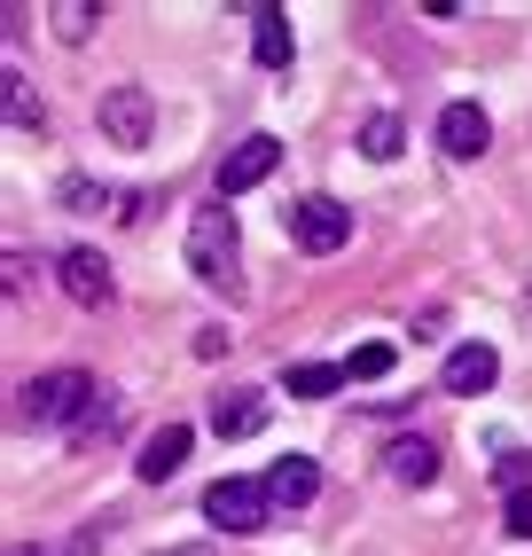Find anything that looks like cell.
I'll return each instance as SVG.
<instances>
[{"label": "cell", "instance_id": "cell-15", "mask_svg": "<svg viewBox=\"0 0 532 556\" xmlns=\"http://www.w3.org/2000/svg\"><path fill=\"white\" fill-rule=\"evenodd\" d=\"M353 377H345V368H337V361H290L282 368V392L290 400H329V392H345Z\"/></svg>", "mask_w": 532, "mask_h": 556}, {"label": "cell", "instance_id": "cell-6", "mask_svg": "<svg viewBox=\"0 0 532 556\" xmlns=\"http://www.w3.org/2000/svg\"><path fill=\"white\" fill-rule=\"evenodd\" d=\"M275 165H282V141H275V134H251V141H236V150L219 157V204H236L243 189H258V180L275 173Z\"/></svg>", "mask_w": 532, "mask_h": 556}, {"label": "cell", "instance_id": "cell-8", "mask_svg": "<svg viewBox=\"0 0 532 556\" xmlns=\"http://www.w3.org/2000/svg\"><path fill=\"white\" fill-rule=\"evenodd\" d=\"M439 150H446L454 165L485 157V150H493V118H485L478 102H446V110H439Z\"/></svg>", "mask_w": 532, "mask_h": 556}, {"label": "cell", "instance_id": "cell-9", "mask_svg": "<svg viewBox=\"0 0 532 556\" xmlns=\"http://www.w3.org/2000/svg\"><path fill=\"white\" fill-rule=\"evenodd\" d=\"M493 377H502V353H493L485 338H470V345H454V353H446L439 392H463V400H470V392H485Z\"/></svg>", "mask_w": 532, "mask_h": 556}, {"label": "cell", "instance_id": "cell-4", "mask_svg": "<svg viewBox=\"0 0 532 556\" xmlns=\"http://www.w3.org/2000/svg\"><path fill=\"white\" fill-rule=\"evenodd\" d=\"M282 228H290V243H297V251L329 258L337 243L353 236V204H337V197H297V204H282Z\"/></svg>", "mask_w": 532, "mask_h": 556}, {"label": "cell", "instance_id": "cell-3", "mask_svg": "<svg viewBox=\"0 0 532 556\" xmlns=\"http://www.w3.org/2000/svg\"><path fill=\"white\" fill-rule=\"evenodd\" d=\"M94 126H102V141H118V150H149V141H157V102H149L141 79H118V87H102Z\"/></svg>", "mask_w": 532, "mask_h": 556}, {"label": "cell", "instance_id": "cell-1", "mask_svg": "<svg viewBox=\"0 0 532 556\" xmlns=\"http://www.w3.org/2000/svg\"><path fill=\"white\" fill-rule=\"evenodd\" d=\"M188 275L219 299H243V228H236V204H197L188 219Z\"/></svg>", "mask_w": 532, "mask_h": 556}, {"label": "cell", "instance_id": "cell-25", "mask_svg": "<svg viewBox=\"0 0 532 556\" xmlns=\"http://www.w3.org/2000/svg\"><path fill=\"white\" fill-rule=\"evenodd\" d=\"M524 314H532V282H524Z\"/></svg>", "mask_w": 532, "mask_h": 556}, {"label": "cell", "instance_id": "cell-18", "mask_svg": "<svg viewBox=\"0 0 532 556\" xmlns=\"http://www.w3.org/2000/svg\"><path fill=\"white\" fill-rule=\"evenodd\" d=\"M48 16H55V40L79 48V40H94V16H102V9H94V0H55Z\"/></svg>", "mask_w": 532, "mask_h": 556}, {"label": "cell", "instance_id": "cell-16", "mask_svg": "<svg viewBox=\"0 0 532 556\" xmlns=\"http://www.w3.org/2000/svg\"><path fill=\"white\" fill-rule=\"evenodd\" d=\"M0 87H9V126H16V134H40V126H48V110L24 94V71H16V55L0 63Z\"/></svg>", "mask_w": 532, "mask_h": 556}, {"label": "cell", "instance_id": "cell-12", "mask_svg": "<svg viewBox=\"0 0 532 556\" xmlns=\"http://www.w3.org/2000/svg\"><path fill=\"white\" fill-rule=\"evenodd\" d=\"M321 494V470H314V455H282L275 470H266V502L275 509H306Z\"/></svg>", "mask_w": 532, "mask_h": 556}, {"label": "cell", "instance_id": "cell-23", "mask_svg": "<svg viewBox=\"0 0 532 556\" xmlns=\"http://www.w3.org/2000/svg\"><path fill=\"white\" fill-rule=\"evenodd\" d=\"M157 556H212L204 541H180V548H157Z\"/></svg>", "mask_w": 532, "mask_h": 556}, {"label": "cell", "instance_id": "cell-17", "mask_svg": "<svg viewBox=\"0 0 532 556\" xmlns=\"http://www.w3.org/2000/svg\"><path fill=\"white\" fill-rule=\"evenodd\" d=\"M400 141H407V126L392 118V110H376V118L360 126V157H368V165H392V157H400Z\"/></svg>", "mask_w": 532, "mask_h": 556}, {"label": "cell", "instance_id": "cell-10", "mask_svg": "<svg viewBox=\"0 0 532 556\" xmlns=\"http://www.w3.org/2000/svg\"><path fill=\"white\" fill-rule=\"evenodd\" d=\"M212 431H219V439H251V431H266V392H251V384L212 392Z\"/></svg>", "mask_w": 532, "mask_h": 556}, {"label": "cell", "instance_id": "cell-24", "mask_svg": "<svg viewBox=\"0 0 532 556\" xmlns=\"http://www.w3.org/2000/svg\"><path fill=\"white\" fill-rule=\"evenodd\" d=\"M9 556H40V548H24V541H16V548H9Z\"/></svg>", "mask_w": 532, "mask_h": 556}, {"label": "cell", "instance_id": "cell-7", "mask_svg": "<svg viewBox=\"0 0 532 556\" xmlns=\"http://www.w3.org/2000/svg\"><path fill=\"white\" fill-rule=\"evenodd\" d=\"M55 282L71 290V306H87V314H102L110 299H118V282H110L102 251H63V258H55Z\"/></svg>", "mask_w": 532, "mask_h": 556}, {"label": "cell", "instance_id": "cell-22", "mask_svg": "<svg viewBox=\"0 0 532 556\" xmlns=\"http://www.w3.org/2000/svg\"><path fill=\"white\" fill-rule=\"evenodd\" d=\"M502 478H509V494H517L524 478H532V455H524V447H502Z\"/></svg>", "mask_w": 532, "mask_h": 556}, {"label": "cell", "instance_id": "cell-21", "mask_svg": "<svg viewBox=\"0 0 532 556\" xmlns=\"http://www.w3.org/2000/svg\"><path fill=\"white\" fill-rule=\"evenodd\" d=\"M55 197H63V212H102V204H110V197L94 189V180H87V173H71V180H63V189H55Z\"/></svg>", "mask_w": 532, "mask_h": 556}, {"label": "cell", "instance_id": "cell-19", "mask_svg": "<svg viewBox=\"0 0 532 556\" xmlns=\"http://www.w3.org/2000/svg\"><path fill=\"white\" fill-rule=\"evenodd\" d=\"M392 361H400V353H392L384 338H368V345H353L345 377H353V384H384V377H392Z\"/></svg>", "mask_w": 532, "mask_h": 556}, {"label": "cell", "instance_id": "cell-20", "mask_svg": "<svg viewBox=\"0 0 532 556\" xmlns=\"http://www.w3.org/2000/svg\"><path fill=\"white\" fill-rule=\"evenodd\" d=\"M502 533H509V541H532V486H517V494L502 502Z\"/></svg>", "mask_w": 532, "mask_h": 556}, {"label": "cell", "instance_id": "cell-5", "mask_svg": "<svg viewBox=\"0 0 532 556\" xmlns=\"http://www.w3.org/2000/svg\"><path fill=\"white\" fill-rule=\"evenodd\" d=\"M204 517H212L219 533H258L266 517H275L266 478H219V486H204Z\"/></svg>", "mask_w": 532, "mask_h": 556}, {"label": "cell", "instance_id": "cell-14", "mask_svg": "<svg viewBox=\"0 0 532 556\" xmlns=\"http://www.w3.org/2000/svg\"><path fill=\"white\" fill-rule=\"evenodd\" d=\"M384 478H392V486H431V478H439V447H431V439H392V447H384Z\"/></svg>", "mask_w": 532, "mask_h": 556}, {"label": "cell", "instance_id": "cell-11", "mask_svg": "<svg viewBox=\"0 0 532 556\" xmlns=\"http://www.w3.org/2000/svg\"><path fill=\"white\" fill-rule=\"evenodd\" d=\"M251 55H258L266 71H290V55H297V40H290V16L275 9V0H251Z\"/></svg>", "mask_w": 532, "mask_h": 556}, {"label": "cell", "instance_id": "cell-13", "mask_svg": "<svg viewBox=\"0 0 532 556\" xmlns=\"http://www.w3.org/2000/svg\"><path fill=\"white\" fill-rule=\"evenodd\" d=\"M188 439H197L188 424H165V431H157V439H149V447L134 455V478H141V486H165V478L188 463Z\"/></svg>", "mask_w": 532, "mask_h": 556}, {"label": "cell", "instance_id": "cell-2", "mask_svg": "<svg viewBox=\"0 0 532 556\" xmlns=\"http://www.w3.org/2000/svg\"><path fill=\"white\" fill-rule=\"evenodd\" d=\"M94 400H102V384L87 377V368H48V377L24 384V416L40 431H87Z\"/></svg>", "mask_w": 532, "mask_h": 556}]
</instances>
